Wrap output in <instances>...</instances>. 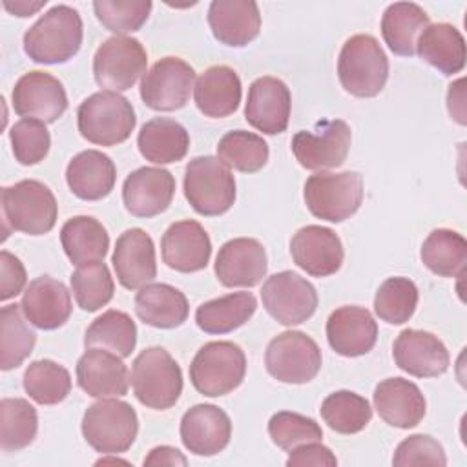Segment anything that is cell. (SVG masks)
<instances>
[{
    "label": "cell",
    "mask_w": 467,
    "mask_h": 467,
    "mask_svg": "<svg viewBox=\"0 0 467 467\" xmlns=\"http://www.w3.org/2000/svg\"><path fill=\"white\" fill-rule=\"evenodd\" d=\"M429 15L414 2H394L381 16V35L389 49L400 57H412Z\"/></svg>",
    "instance_id": "cell-35"
},
{
    "label": "cell",
    "mask_w": 467,
    "mask_h": 467,
    "mask_svg": "<svg viewBox=\"0 0 467 467\" xmlns=\"http://www.w3.org/2000/svg\"><path fill=\"white\" fill-rule=\"evenodd\" d=\"M463 78H458L454 84L449 86L447 91V109L451 119H454L458 124L465 126V104H463Z\"/></svg>",
    "instance_id": "cell-53"
},
{
    "label": "cell",
    "mask_w": 467,
    "mask_h": 467,
    "mask_svg": "<svg viewBox=\"0 0 467 467\" xmlns=\"http://www.w3.org/2000/svg\"><path fill=\"white\" fill-rule=\"evenodd\" d=\"M188 460L184 454L170 445H159L148 452L144 465H186Z\"/></svg>",
    "instance_id": "cell-52"
},
{
    "label": "cell",
    "mask_w": 467,
    "mask_h": 467,
    "mask_svg": "<svg viewBox=\"0 0 467 467\" xmlns=\"http://www.w3.org/2000/svg\"><path fill=\"white\" fill-rule=\"evenodd\" d=\"M84 345L86 348L100 347L119 354L120 358H128L137 345V325L130 314L109 308L88 327Z\"/></svg>",
    "instance_id": "cell-38"
},
{
    "label": "cell",
    "mask_w": 467,
    "mask_h": 467,
    "mask_svg": "<svg viewBox=\"0 0 467 467\" xmlns=\"http://www.w3.org/2000/svg\"><path fill=\"white\" fill-rule=\"evenodd\" d=\"M363 177L358 171H317L303 186L305 204L310 213L328 223L352 217L363 202Z\"/></svg>",
    "instance_id": "cell-9"
},
{
    "label": "cell",
    "mask_w": 467,
    "mask_h": 467,
    "mask_svg": "<svg viewBox=\"0 0 467 467\" xmlns=\"http://www.w3.org/2000/svg\"><path fill=\"white\" fill-rule=\"evenodd\" d=\"M416 53L443 75H456L465 67V38L447 22L429 24L418 36Z\"/></svg>",
    "instance_id": "cell-32"
},
{
    "label": "cell",
    "mask_w": 467,
    "mask_h": 467,
    "mask_svg": "<svg viewBox=\"0 0 467 467\" xmlns=\"http://www.w3.org/2000/svg\"><path fill=\"white\" fill-rule=\"evenodd\" d=\"M292 108V95L288 86L275 77H259L248 88L244 104L246 122L266 133H283L288 126Z\"/></svg>",
    "instance_id": "cell-19"
},
{
    "label": "cell",
    "mask_w": 467,
    "mask_h": 467,
    "mask_svg": "<svg viewBox=\"0 0 467 467\" xmlns=\"http://www.w3.org/2000/svg\"><path fill=\"white\" fill-rule=\"evenodd\" d=\"M82 18L71 5L58 4L46 11L26 33L24 51L38 64H64L82 46Z\"/></svg>",
    "instance_id": "cell-1"
},
{
    "label": "cell",
    "mask_w": 467,
    "mask_h": 467,
    "mask_svg": "<svg viewBox=\"0 0 467 467\" xmlns=\"http://www.w3.org/2000/svg\"><path fill=\"white\" fill-rule=\"evenodd\" d=\"M255 308L257 299L252 292H234L199 305L195 323L206 334H228L243 327Z\"/></svg>",
    "instance_id": "cell-36"
},
{
    "label": "cell",
    "mask_w": 467,
    "mask_h": 467,
    "mask_svg": "<svg viewBox=\"0 0 467 467\" xmlns=\"http://www.w3.org/2000/svg\"><path fill=\"white\" fill-rule=\"evenodd\" d=\"M195 69L179 57L157 60L140 80V99L155 111H175L188 104Z\"/></svg>",
    "instance_id": "cell-14"
},
{
    "label": "cell",
    "mask_w": 467,
    "mask_h": 467,
    "mask_svg": "<svg viewBox=\"0 0 467 467\" xmlns=\"http://www.w3.org/2000/svg\"><path fill=\"white\" fill-rule=\"evenodd\" d=\"M319 412L323 421L339 434L361 432L372 420L370 403L352 390H336L328 394L323 400Z\"/></svg>",
    "instance_id": "cell-42"
},
{
    "label": "cell",
    "mask_w": 467,
    "mask_h": 467,
    "mask_svg": "<svg viewBox=\"0 0 467 467\" xmlns=\"http://www.w3.org/2000/svg\"><path fill=\"white\" fill-rule=\"evenodd\" d=\"M77 305L86 312H97L106 306L115 292L109 268L102 261L80 265L69 277Z\"/></svg>",
    "instance_id": "cell-44"
},
{
    "label": "cell",
    "mask_w": 467,
    "mask_h": 467,
    "mask_svg": "<svg viewBox=\"0 0 467 467\" xmlns=\"http://www.w3.org/2000/svg\"><path fill=\"white\" fill-rule=\"evenodd\" d=\"M418 286L409 277L385 279L374 296L376 316L390 325L407 323L418 306Z\"/></svg>",
    "instance_id": "cell-45"
},
{
    "label": "cell",
    "mask_w": 467,
    "mask_h": 467,
    "mask_svg": "<svg viewBox=\"0 0 467 467\" xmlns=\"http://www.w3.org/2000/svg\"><path fill=\"white\" fill-rule=\"evenodd\" d=\"M148 53L144 46L126 35L106 38L93 57V77L108 91H128L146 75Z\"/></svg>",
    "instance_id": "cell-11"
},
{
    "label": "cell",
    "mask_w": 467,
    "mask_h": 467,
    "mask_svg": "<svg viewBox=\"0 0 467 467\" xmlns=\"http://www.w3.org/2000/svg\"><path fill=\"white\" fill-rule=\"evenodd\" d=\"M46 5V0H38V2H26V0H16L15 4L4 0V7L13 13L15 16H31L33 13H36L40 7Z\"/></svg>",
    "instance_id": "cell-54"
},
{
    "label": "cell",
    "mask_w": 467,
    "mask_h": 467,
    "mask_svg": "<svg viewBox=\"0 0 467 467\" xmlns=\"http://www.w3.org/2000/svg\"><path fill=\"white\" fill-rule=\"evenodd\" d=\"M268 434L272 441L283 451H292L303 443L323 440L321 425L314 418L290 410H279L272 414L268 420Z\"/></svg>",
    "instance_id": "cell-47"
},
{
    "label": "cell",
    "mask_w": 467,
    "mask_h": 467,
    "mask_svg": "<svg viewBox=\"0 0 467 467\" xmlns=\"http://www.w3.org/2000/svg\"><path fill=\"white\" fill-rule=\"evenodd\" d=\"M268 259L265 246L254 237L226 241L215 257L217 281L226 288H252L266 275Z\"/></svg>",
    "instance_id": "cell-16"
},
{
    "label": "cell",
    "mask_w": 467,
    "mask_h": 467,
    "mask_svg": "<svg viewBox=\"0 0 467 467\" xmlns=\"http://www.w3.org/2000/svg\"><path fill=\"white\" fill-rule=\"evenodd\" d=\"M161 254L171 270L192 274L206 268L210 263L212 241L201 223L184 219L170 224L162 234Z\"/></svg>",
    "instance_id": "cell-22"
},
{
    "label": "cell",
    "mask_w": 467,
    "mask_h": 467,
    "mask_svg": "<svg viewBox=\"0 0 467 467\" xmlns=\"http://www.w3.org/2000/svg\"><path fill=\"white\" fill-rule=\"evenodd\" d=\"M22 306L13 303L0 310V368L11 370L20 367L33 352L36 334L22 317Z\"/></svg>",
    "instance_id": "cell-41"
},
{
    "label": "cell",
    "mask_w": 467,
    "mask_h": 467,
    "mask_svg": "<svg viewBox=\"0 0 467 467\" xmlns=\"http://www.w3.org/2000/svg\"><path fill=\"white\" fill-rule=\"evenodd\" d=\"M327 339L330 348L345 358L368 354L378 339V323L374 316L356 305L336 308L327 319Z\"/></svg>",
    "instance_id": "cell-23"
},
{
    "label": "cell",
    "mask_w": 467,
    "mask_h": 467,
    "mask_svg": "<svg viewBox=\"0 0 467 467\" xmlns=\"http://www.w3.org/2000/svg\"><path fill=\"white\" fill-rule=\"evenodd\" d=\"M243 88L239 75L230 66L208 67L193 86L195 106L204 117L223 119L232 115L241 102Z\"/></svg>",
    "instance_id": "cell-30"
},
{
    "label": "cell",
    "mask_w": 467,
    "mask_h": 467,
    "mask_svg": "<svg viewBox=\"0 0 467 467\" xmlns=\"http://www.w3.org/2000/svg\"><path fill=\"white\" fill-rule=\"evenodd\" d=\"M77 383L91 398H119L130 387L128 367L119 354L89 347L77 361Z\"/></svg>",
    "instance_id": "cell-25"
},
{
    "label": "cell",
    "mask_w": 467,
    "mask_h": 467,
    "mask_svg": "<svg viewBox=\"0 0 467 467\" xmlns=\"http://www.w3.org/2000/svg\"><path fill=\"white\" fill-rule=\"evenodd\" d=\"M27 283V274L22 261L7 250L0 252V301H7L20 292Z\"/></svg>",
    "instance_id": "cell-50"
},
{
    "label": "cell",
    "mask_w": 467,
    "mask_h": 467,
    "mask_svg": "<svg viewBox=\"0 0 467 467\" xmlns=\"http://www.w3.org/2000/svg\"><path fill=\"white\" fill-rule=\"evenodd\" d=\"M184 197L204 217L226 213L235 202V177L212 155L192 159L184 168Z\"/></svg>",
    "instance_id": "cell-7"
},
{
    "label": "cell",
    "mask_w": 467,
    "mask_h": 467,
    "mask_svg": "<svg viewBox=\"0 0 467 467\" xmlns=\"http://www.w3.org/2000/svg\"><path fill=\"white\" fill-rule=\"evenodd\" d=\"M421 263L440 277L463 275L467 263V241L449 228L432 230L420 250Z\"/></svg>",
    "instance_id": "cell-37"
},
{
    "label": "cell",
    "mask_w": 467,
    "mask_h": 467,
    "mask_svg": "<svg viewBox=\"0 0 467 467\" xmlns=\"http://www.w3.org/2000/svg\"><path fill=\"white\" fill-rule=\"evenodd\" d=\"M111 263L124 288L137 290L151 283L157 275L153 239L142 228L124 230L115 243Z\"/></svg>",
    "instance_id": "cell-24"
},
{
    "label": "cell",
    "mask_w": 467,
    "mask_h": 467,
    "mask_svg": "<svg viewBox=\"0 0 467 467\" xmlns=\"http://www.w3.org/2000/svg\"><path fill=\"white\" fill-rule=\"evenodd\" d=\"M140 155L153 164H171L186 157L190 135L186 128L168 117H155L142 124L137 135Z\"/></svg>",
    "instance_id": "cell-33"
},
{
    "label": "cell",
    "mask_w": 467,
    "mask_h": 467,
    "mask_svg": "<svg viewBox=\"0 0 467 467\" xmlns=\"http://www.w3.org/2000/svg\"><path fill=\"white\" fill-rule=\"evenodd\" d=\"M294 263L312 277H327L336 274L345 257L339 235L319 224L299 228L290 241Z\"/></svg>",
    "instance_id": "cell-17"
},
{
    "label": "cell",
    "mask_w": 467,
    "mask_h": 467,
    "mask_svg": "<svg viewBox=\"0 0 467 467\" xmlns=\"http://www.w3.org/2000/svg\"><path fill=\"white\" fill-rule=\"evenodd\" d=\"M150 0H95L93 11L99 22L115 35L139 31L150 16Z\"/></svg>",
    "instance_id": "cell-46"
},
{
    "label": "cell",
    "mask_w": 467,
    "mask_h": 467,
    "mask_svg": "<svg viewBox=\"0 0 467 467\" xmlns=\"http://www.w3.org/2000/svg\"><path fill=\"white\" fill-rule=\"evenodd\" d=\"M392 356L398 368L414 378H438L451 363L443 341L427 330L405 328L392 345Z\"/></svg>",
    "instance_id": "cell-18"
},
{
    "label": "cell",
    "mask_w": 467,
    "mask_h": 467,
    "mask_svg": "<svg viewBox=\"0 0 467 467\" xmlns=\"http://www.w3.org/2000/svg\"><path fill=\"white\" fill-rule=\"evenodd\" d=\"M38 431L36 409L24 398H4L0 401V447L16 452L33 443Z\"/></svg>",
    "instance_id": "cell-40"
},
{
    "label": "cell",
    "mask_w": 467,
    "mask_h": 467,
    "mask_svg": "<svg viewBox=\"0 0 467 467\" xmlns=\"http://www.w3.org/2000/svg\"><path fill=\"white\" fill-rule=\"evenodd\" d=\"M246 356L234 341L204 343L190 363V381L197 392L219 398L234 392L244 379Z\"/></svg>",
    "instance_id": "cell-8"
},
{
    "label": "cell",
    "mask_w": 467,
    "mask_h": 467,
    "mask_svg": "<svg viewBox=\"0 0 467 467\" xmlns=\"http://www.w3.org/2000/svg\"><path fill=\"white\" fill-rule=\"evenodd\" d=\"M268 155L266 140L244 130L228 131L217 144V159L241 173L259 171L268 162Z\"/></svg>",
    "instance_id": "cell-43"
},
{
    "label": "cell",
    "mask_w": 467,
    "mask_h": 467,
    "mask_svg": "<svg viewBox=\"0 0 467 467\" xmlns=\"http://www.w3.org/2000/svg\"><path fill=\"white\" fill-rule=\"evenodd\" d=\"M208 24L221 44L244 47L261 31V13L254 0H213L208 7Z\"/></svg>",
    "instance_id": "cell-28"
},
{
    "label": "cell",
    "mask_w": 467,
    "mask_h": 467,
    "mask_svg": "<svg viewBox=\"0 0 467 467\" xmlns=\"http://www.w3.org/2000/svg\"><path fill=\"white\" fill-rule=\"evenodd\" d=\"M115 181L117 168L113 161L99 150L77 153L66 168V182L73 195L82 201H100L108 197Z\"/></svg>",
    "instance_id": "cell-29"
},
{
    "label": "cell",
    "mask_w": 467,
    "mask_h": 467,
    "mask_svg": "<svg viewBox=\"0 0 467 467\" xmlns=\"http://www.w3.org/2000/svg\"><path fill=\"white\" fill-rule=\"evenodd\" d=\"M179 432L192 454L215 456L230 443L232 421L217 405L199 403L182 414Z\"/></svg>",
    "instance_id": "cell-21"
},
{
    "label": "cell",
    "mask_w": 467,
    "mask_h": 467,
    "mask_svg": "<svg viewBox=\"0 0 467 467\" xmlns=\"http://www.w3.org/2000/svg\"><path fill=\"white\" fill-rule=\"evenodd\" d=\"M392 465H447V456L438 440L429 434H412L400 441Z\"/></svg>",
    "instance_id": "cell-49"
},
{
    "label": "cell",
    "mask_w": 467,
    "mask_h": 467,
    "mask_svg": "<svg viewBox=\"0 0 467 467\" xmlns=\"http://www.w3.org/2000/svg\"><path fill=\"white\" fill-rule=\"evenodd\" d=\"M13 109L18 117L57 122L67 109V95L62 82L46 71L22 75L11 91Z\"/></svg>",
    "instance_id": "cell-15"
},
{
    "label": "cell",
    "mask_w": 467,
    "mask_h": 467,
    "mask_svg": "<svg viewBox=\"0 0 467 467\" xmlns=\"http://www.w3.org/2000/svg\"><path fill=\"white\" fill-rule=\"evenodd\" d=\"M133 305L137 317L155 328L181 327L190 314L186 296L166 283H148L140 286Z\"/></svg>",
    "instance_id": "cell-31"
},
{
    "label": "cell",
    "mask_w": 467,
    "mask_h": 467,
    "mask_svg": "<svg viewBox=\"0 0 467 467\" xmlns=\"http://www.w3.org/2000/svg\"><path fill=\"white\" fill-rule=\"evenodd\" d=\"M24 390L38 405H57L71 392V376L53 359H36L24 370Z\"/></svg>",
    "instance_id": "cell-39"
},
{
    "label": "cell",
    "mask_w": 467,
    "mask_h": 467,
    "mask_svg": "<svg viewBox=\"0 0 467 467\" xmlns=\"http://www.w3.org/2000/svg\"><path fill=\"white\" fill-rule=\"evenodd\" d=\"M261 299L268 316L285 327L305 323L317 308L314 285L292 270L270 275L263 283Z\"/></svg>",
    "instance_id": "cell-12"
},
{
    "label": "cell",
    "mask_w": 467,
    "mask_h": 467,
    "mask_svg": "<svg viewBox=\"0 0 467 467\" xmlns=\"http://www.w3.org/2000/svg\"><path fill=\"white\" fill-rule=\"evenodd\" d=\"M82 436L100 454L126 452L139 432L135 409L122 400L100 398L82 416Z\"/></svg>",
    "instance_id": "cell-6"
},
{
    "label": "cell",
    "mask_w": 467,
    "mask_h": 467,
    "mask_svg": "<svg viewBox=\"0 0 467 467\" xmlns=\"http://www.w3.org/2000/svg\"><path fill=\"white\" fill-rule=\"evenodd\" d=\"M352 131L341 120H319L312 130H301L292 137V153L306 170L339 168L350 150Z\"/></svg>",
    "instance_id": "cell-13"
},
{
    "label": "cell",
    "mask_w": 467,
    "mask_h": 467,
    "mask_svg": "<svg viewBox=\"0 0 467 467\" xmlns=\"http://www.w3.org/2000/svg\"><path fill=\"white\" fill-rule=\"evenodd\" d=\"M374 407L385 423L398 429L416 427L427 412V401L420 387L405 378L379 381L374 389Z\"/></svg>",
    "instance_id": "cell-27"
},
{
    "label": "cell",
    "mask_w": 467,
    "mask_h": 467,
    "mask_svg": "<svg viewBox=\"0 0 467 467\" xmlns=\"http://www.w3.org/2000/svg\"><path fill=\"white\" fill-rule=\"evenodd\" d=\"M175 195V179L164 168L142 166L122 184V202L133 217L148 219L162 213Z\"/></svg>",
    "instance_id": "cell-20"
},
{
    "label": "cell",
    "mask_w": 467,
    "mask_h": 467,
    "mask_svg": "<svg viewBox=\"0 0 467 467\" xmlns=\"http://www.w3.org/2000/svg\"><path fill=\"white\" fill-rule=\"evenodd\" d=\"M337 77L343 89L359 99L381 93L389 78V58L372 35H352L337 58Z\"/></svg>",
    "instance_id": "cell-2"
},
{
    "label": "cell",
    "mask_w": 467,
    "mask_h": 467,
    "mask_svg": "<svg viewBox=\"0 0 467 467\" xmlns=\"http://www.w3.org/2000/svg\"><path fill=\"white\" fill-rule=\"evenodd\" d=\"M60 243L67 259L80 266L102 261L109 248V235L104 224L91 215H75L60 230Z\"/></svg>",
    "instance_id": "cell-34"
},
{
    "label": "cell",
    "mask_w": 467,
    "mask_h": 467,
    "mask_svg": "<svg viewBox=\"0 0 467 467\" xmlns=\"http://www.w3.org/2000/svg\"><path fill=\"white\" fill-rule=\"evenodd\" d=\"M286 465L288 467H336L337 465V458L334 456V452L321 445L319 441H310V443H303L296 449L290 451L288 458H286Z\"/></svg>",
    "instance_id": "cell-51"
},
{
    "label": "cell",
    "mask_w": 467,
    "mask_h": 467,
    "mask_svg": "<svg viewBox=\"0 0 467 467\" xmlns=\"http://www.w3.org/2000/svg\"><path fill=\"white\" fill-rule=\"evenodd\" d=\"M130 379L139 403L153 410L173 407L182 392L181 367L162 347L144 348L133 359Z\"/></svg>",
    "instance_id": "cell-4"
},
{
    "label": "cell",
    "mask_w": 467,
    "mask_h": 467,
    "mask_svg": "<svg viewBox=\"0 0 467 467\" xmlns=\"http://www.w3.org/2000/svg\"><path fill=\"white\" fill-rule=\"evenodd\" d=\"M20 306L26 319L40 330L60 328L73 310L66 285L49 275H40L26 286Z\"/></svg>",
    "instance_id": "cell-26"
},
{
    "label": "cell",
    "mask_w": 467,
    "mask_h": 467,
    "mask_svg": "<svg viewBox=\"0 0 467 467\" xmlns=\"http://www.w3.org/2000/svg\"><path fill=\"white\" fill-rule=\"evenodd\" d=\"M4 226L27 235H44L53 230L58 215V204L40 181L24 179L13 186L2 188Z\"/></svg>",
    "instance_id": "cell-5"
},
{
    "label": "cell",
    "mask_w": 467,
    "mask_h": 467,
    "mask_svg": "<svg viewBox=\"0 0 467 467\" xmlns=\"http://www.w3.org/2000/svg\"><path fill=\"white\" fill-rule=\"evenodd\" d=\"M9 140L15 159L24 166L38 164L46 159L51 146V137L46 122L36 119H22L9 130Z\"/></svg>",
    "instance_id": "cell-48"
},
{
    "label": "cell",
    "mask_w": 467,
    "mask_h": 467,
    "mask_svg": "<svg viewBox=\"0 0 467 467\" xmlns=\"http://www.w3.org/2000/svg\"><path fill=\"white\" fill-rule=\"evenodd\" d=\"M137 117L131 102L117 91H97L77 109L80 135L97 146H117L130 139Z\"/></svg>",
    "instance_id": "cell-3"
},
{
    "label": "cell",
    "mask_w": 467,
    "mask_h": 467,
    "mask_svg": "<svg viewBox=\"0 0 467 467\" xmlns=\"http://www.w3.org/2000/svg\"><path fill=\"white\" fill-rule=\"evenodd\" d=\"M321 348L301 330H285L277 334L270 339L265 352L266 372L281 383H308L321 370Z\"/></svg>",
    "instance_id": "cell-10"
}]
</instances>
